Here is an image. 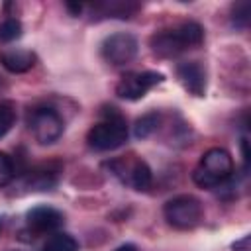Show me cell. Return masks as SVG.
<instances>
[{"label":"cell","instance_id":"cell-16","mask_svg":"<svg viewBox=\"0 0 251 251\" xmlns=\"http://www.w3.org/2000/svg\"><path fill=\"white\" fill-rule=\"evenodd\" d=\"M24 33L22 22L16 18H6L0 22V41L2 43H12L16 39H20Z\"/></svg>","mask_w":251,"mask_h":251},{"label":"cell","instance_id":"cell-19","mask_svg":"<svg viewBox=\"0 0 251 251\" xmlns=\"http://www.w3.org/2000/svg\"><path fill=\"white\" fill-rule=\"evenodd\" d=\"M14 175H16V167H14L12 157L0 151V186H6L8 182H12Z\"/></svg>","mask_w":251,"mask_h":251},{"label":"cell","instance_id":"cell-11","mask_svg":"<svg viewBox=\"0 0 251 251\" xmlns=\"http://www.w3.org/2000/svg\"><path fill=\"white\" fill-rule=\"evenodd\" d=\"M61 165L59 163H41L25 171V184L31 190H51L59 182Z\"/></svg>","mask_w":251,"mask_h":251},{"label":"cell","instance_id":"cell-21","mask_svg":"<svg viewBox=\"0 0 251 251\" xmlns=\"http://www.w3.org/2000/svg\"><path fill=\"white\" fill-rule=\"evenodd\" d=\"M65 8H67L73 16H80V14H82V10H84V4H78V2H67V4H65Z\"/></svg>","mask_w":251,"mask_h":251},{"label":"cell","instance_id":"cell-6","mask_svg":"<svg viewBox=\"0 0 251 251\" xmlns=\"http://www.w3.org/2000/svg\"><path fill=\"white\" fill-rule=\"evenodd\" d=\"M27 127L39 145H53L65 131V120L53 106H35L27 114Z\"/></svg>","mask_w":251,"mask_h":251},{"label":"cell","instance_id":"cell-22","mask_svg":"<svg viewBox=\"0 0 251 251\" xmlns=\"http://www.w3.org/2000/svg\"><path fill=\"white\" fill-rule=\"evenodd\" d=\"M114 251H139V249H137V245H133V243H122V245L116 247Z\"/></svg>","mask_w":251,"mask_h":251},{"label":"cell","instance_id":"cell-8","mask_svg":"<svg viewBox=\"0 0 251 251\" xmlns=\"http://www.w3.org/2000/svg\"><path fill=\"white\" fill-rule=\"evenodd\" d=\"M165 80L163 73L157 71H133V73H126L120 82L116 84V94L122 100H141L153 86L161 84Z\"/></svg>","mask_w":251,"mask_h":251},{"label":"cell","instance_id":"cell-17","mask_svg":"<svg viewBox=\"0 0 251 251\" xmlns=\"http://www.w3.org/2000/svg\"><path fill=\"white\" fill-rule=\"evenodd\" d=\"M16 122V110L10 102H0V139L12 129Z\"/></svg>","mask_w":251,"mask_h":251},{"label":"cell","instance_id":"cell-4","mask_svg":"<svg viewBox=\"0 0 251 251\" xmlns=\"http://www.w3.org/2000/svg\"><path fill=\"white\" fill-rule=\"evenodd\" d=\"M104 167L122 184L129 186V188H133L137 192H145L153 184V171L141 157H135V155L116 157V159L106 161Z\"/></svg>","mask_w":251,"mask_h":251},{"label":"cell","instance_id":"cell-1","mask_svg":"<svg viewBox=\"0 0 251 251\" xmlns=\"http://www.w3.org/2000/svg\"><path fill=\"white\" fill-rule=\"evenodd\" d=\"M202 41H204V27L194 20H186L176 25L155 31L149 37V47L157 57L173 59L188 49L202 45Z\"/></svg>","mask_w":251,"mask_h":251},{"label":"cell","instance_id":"cell-15","mask_svg":"<svg viewBox=\"0 0 251 251\" xmlns=\"http://www.w3.org/2000/svg\"><path fill=\"white\" fill-rule=\"evenodd\" d=\"M161 126V114L159 112H147L141 118H137L135 126H133V135L137 139H147L149 135H153Z\"/></svg>","mask_w":251,"mask_h":251},{"label":"cell","instance_id":"cell-7","mask_svg":"<svg viewBox=\"0 0 251 251\" xmlns=\"http://www.w3.org/2000/svg\"><path fill=\"white\" fill-rule=\"evenodd\" d=\"M137 49H139L137 37L127 31H116L104 37V41L100 43V55L112 67H122L131 63L137 55Z\"/></svg>","mask_w":251,"mask_h":251},{"label":"cell","instance_id":"cell-9","mask_svg":"<svg viewBox=\"0 0 251 251\" xmlns=\"http://www.w3.org/2000/svg\"><path fill=\"white\" fill-rule=\"evenodd\" d=\"M25 224L27 229L41 235V233H55L59 231V227L65 224V216L61 210L53 208V206H35L31 210H27L25 214Z\"/></svg>","mask_w":251,"mask_h":251},{"label":"cell","instance_id":"cell-23","mask_svg":"<svg viewBox=\"0 0 251 251\" xmlns=\"http://www.w3.org/2000/svg\"><path fill=\"white\" fill-rule=\"evenodd\" d=\"M0 229H2V224H0Z\"/></svg>","mask_w":251,"mask_h":251},{"label":"cell","instance_id":"cell-10","mask_svg":"<svg viewBox=\"0 0 251 251\" xmlns=\"http://www.w3.org/2000/svg\"><path fill=\"white\" fill-rule=\"evenodd\" d=\"M176 78L182 84L186 92L192 96H204L206 94V67L200 61H182L176 65Z\"/></svg>","mask_w":251,"mask_h":251},{"label":"cell","instance_id":"cell-12","mask_svg":"<svg viewBox=\"0 0 251 251\" xmlns=\"http://www.w3.org/2000/svg\"><path fill=\"white\" fill-rule=\"evenodd\" d=\"M92 10V18H118L127 20L139 12V4L131 0H110V2H96L86 6Z\"/></svg>","mask_w":251,"mask_h":251},{"label":"cell","instance_id":"cell-14","mask_svg":"<svg viewBox=\"0 0 251 251\" xmlns=\"http://www.w3.org/2000/svg\"><path fill=\"white\" fill-rule=\"evenodd\" d=\"M41 251H78V241L71 233L55 231L45 239Z\"/></svg>","mask_w":251,"mask_h":251},{"label":"cell","instance_id":"cell-20","mask_svg":"<svg viewBox=\"0 0 251 251\" xmlns=\"http://www.w3.org/2000/svg\"><path fill=\"white\" fill-rule=\"evenodd\" d=\"M233 251H251V235H243L233 243Z\"/></svg>","mask_w":251,"mask_h":251},{"label":"cell","instance_id":"cell-13","mask_svg":"<svg viewBox=\"0 0 251 251\" xmlns=\"http://www.w3.org/2000/svg\"><path fill=\"white\" fill-rule=\"evenodd\" d=\"M35 53L29 49H4L0 51V63L8 73L20 75V73H27L29 69L35 67Z\"/></svg>","mask_w":251,"mask_h":251},{"label":"cell","instance_id":"cell-2","mask_svg":"<svg viewBox=\"0 0 251 251\" xmlns=\"http://www.w3.org/2000/svg\"><path fill=\"white\" fill-rule=\"evenodd\" d=\"M100 116L102 120L94 124L86 133L88 147L94 151H102V153L122 147L127 141L126 116L116 106H102Z\"/></svg>","mask_w":251,"mask_h":251},{"label":"cell","instance_id":"cell-18","mask_svg":"<svg viewBox=\"0 0 251 251\" xmlns=\"http://www.w3.org/2000/svg\"><path fill=\"white\" fill-rule=\"evenodd\" d=\"M231 24L233 27L245 29L249 24V4L247 2H239L231 6Z\"/></svg>","mask_w":251,"mask_h":251},{"label":"cell","instance_id":"cell-3","mask_svg":"<svg viewBox=\"0 0 251 251\" xmlns=\"http://www.w3.org/2000/svg\"><path fill=\"white\" fill-rule=\"evenodd\" d=\"M235 175L233 157L224 147L208 149L192 171V180L200 188H220Z\"/></svg>","mask_w":251,"mask_h":251},{"label":"cell","instance_id":"cell-5","mask_svg":"<svg viewBox=\"0 0 251 251\" xmlns=\"http://www.w3.org/2000/svg\"><path fill=\"white\" fill-rule=\"evenodd\" d=\"M163 216L167 224L175 229H192L202 222L204 206L192 194H178L165 202Z\"/></svg>","mask_w":251,"mask_h":251}]
</instances>
